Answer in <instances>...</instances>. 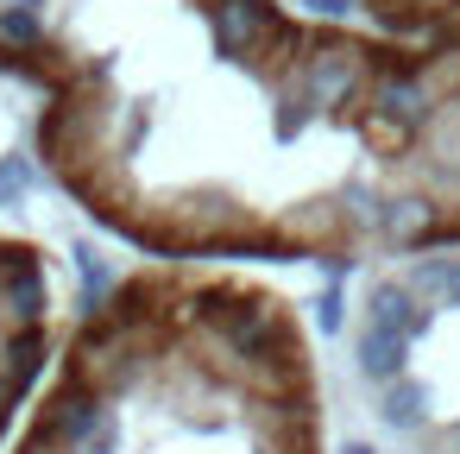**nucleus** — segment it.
Segmentation results:
<instances>
[{
	"instance_id": "nucleus-1",
	"label": "nucleus",
	"mask_w": 460,
	"mask_h": 454,
	"mask_svg": "<svg viewBox=\"0 0 460 454\" xmlns=\"http://www.w3.org/2000/svg\"><path fill=\"white\" fill-rule=\"evenodd\" d=\"M45 177L146 259L391 265L460 246V32L183 0L45 95Z\"/></svg>"
},
{
	"instance_id": "nucleus-2",
	"label": "nucleus",
	"mask_w": 460,
	"mask_h": 454,
	"mask_svg": "<svg viewBox=\"0 0 460 454\" xmlns=\"http://www.w3.org/2000/svg\"><path fill=\"white\" fill-rule=\"evenodd\" d=\"M7 454H328L296 303L221 259H146L64 334Z\"/></svg>"
},
{
	"instance_id": "nucleus-3",
	"label": "nucleus",
	"mask_w": 460,
	"mask_h": 454,
	"mask_svg": "<svg viewBox=\"0 0 460 454\" xmlns=\"http://www.w3.org/2000/svg\"><path fill=\"white\" fill-rule=\"evenodd\" d=\"M372 416L416 454H460V246L378 265L347 328Z\"/></svg>"
},
{
	"instance_id": "nucleus-4",
	"label": "nucleus",
	"mask_w": 460,
	"mask_h": 454,
	"mask_svg": "<svg viewBox=\"0 0 460 454\" xmlns=\"http://www.w3.org/2000/svg\"><path fill=\"white\" fill-rule=\"evenodd\" d=\"M177 7L183 0H0V76L39 95L76 89Z\"/></svg>"
},
{
	"instance_id": "nucleus-5",
	"label": "nucleus",
	"mask_w": 460,
	"mask_h": 454,
	"mask_svg": "<svg viewBox=\"0 0 460 454\" xmlns=\"http://www.w3.org/2000/svg\"><path fill=\"white\" fill-rule=\"evenodd\" d=\"M58 284L51 253L0 227V441L26 416L32 391L58 360Z\"/></svg>"
},
{
	"instance_id": "nucleus-6",
	"label": "nucleus",
	"mask_w": 460,
	"mask_h": 454,
	"mask_svg": "<svg viewBox=\"0 0 460 454\" xmlns=\"http://www.w3.org/2000/svg\"><path fill=\"white\" fill-rule=\"evenodd\" d=\"M366 26L403 32V39H435V32H460V0H353Z\"/></svg>"
}]
</instances>
